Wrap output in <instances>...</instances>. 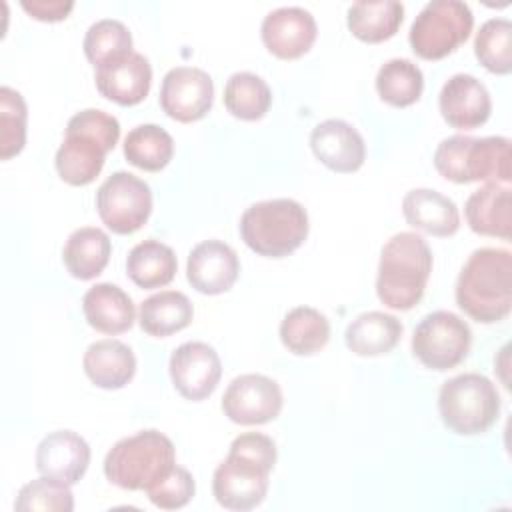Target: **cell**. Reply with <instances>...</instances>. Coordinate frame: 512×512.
Returning <instances> with one entry per match:
<instances>
[{"mask_svg":"<svg viewBox=\"0 0 512 512\" xmlns=\"http://www.w3.org/2000/svg\"><path fill=\"white\" fill-rule=\"evenodd\" d=\"M276 464V444L262 432H244L230 444L228 456L216 466L212 492L228 510H252L268 492V476Z\"/></svg>","mask_w":512,"mask_h":512,"instance_id":"6da1fadb","label":"cell"},{"mask_svg":"<svg viewBox=\"0 0 512 512\" xmlns=\"http://www.w3.org/2000/svg\"><path fill=\"white\" fill-rule=\"evenodd\" d=\"M330 338L328 318L312 306L292 308L280 322V340L296 356L316 354Z\"/></svg>","mask_w":512,"mask_h":512,"instance_id":"f546056e","label":"cell"},{"mask_svg":"<svg viewBox=\"0 0 512 512\" xmlns=\"http://www.w3.org/2000/svg\"><path fill=\"white\" fill-rule=\"evenodd\" d=\"M192 316V302L178 290H162L140 304V328L154 338H166L184 330Z\"/></svg>","mask_w":512,"mask_h":512,"instance_id":"83f0119b","label":"cell"},{"mask_svg":"<svg viewBox=\"0 0 512 512\" xmlns=\"http://www.w3.org/2000/svg\"><path fill=\"white\" fill-rule=\"evenodd\" d=\"M318 34L314 16L300 6H280L268 12L260 26L264 46L282 60L304 56Z\"/></svg>","mask_w":512,"mask_h":512,"instance_id":"9a60e30c","label":"cell"},{"mask_svg":"<svg viewBox=\"0 0 512 512\" xmlns=\"http://www.w3.org/2000/svg\"><path fill=\"white\" fill-rule=\"evenodd\" d=\"M20 6L36 20L58 22L70 14V10L74 8V2H70V0H22Z\"/></svg>","mask_w":512,"mask_h":512,"instance_id":"f35d334b","label":"cell"},{"mask_svg":"<svg viewBox=\"0 0 512 512\" xmlns=\"http://www.w3.org/2000/svg\"><path fill=\"white\" fill-rule=\"evenodd\" d=\"M14 508L18 512H70L74 510V496L68 484H62L48 476H40L20 488Z\"/></svg>","mask_w":512,"mask_h":512,"instance_id":"8d00e7d4","label":"cell"},{"mask_svg":"<svg viewBox=\"0 0 512 512\" xmlns=\"http://www.w3.org/2000/svg\"><path fill=\"white\" fill-rule=\"evenodd\" d=\"M456 304L482 324L504 320L512 308V254L506 248H478L456 280Z\"/></svg>","mask_w":512,"mask_h":512,"instance_id":"7a4b0ae2","label":"cell"},{"mask_svg":"<svg viewBox=\"0 0 512 512\" xmlns=\"http://www.w3.org/2000/svg\"><path fill=\"white\" fill-rule=\"evenodd\" d=\"M474 54L480 64L494 74L512 70V24L508 18L486 20L474 38Z\"/></svg>","mask_w":512,"mask_h":512,"instance_id":"836d02e7","label":"cell"},{"mask_svg":"<svg viewBox=\"0 0 512 512\" xmlns=\"http://www.w3.org/2000/svg\"><path fill=\"white\" fill-rule=\"evenodd\" d=\"M86 376L104 390L126 386L136 372V356L132 348L120 340L104 338L92 342L82 358Z\"/></svg>","mask_w":512,"mask_h":512,"instance_id":"603a6c76","label":"cell"},{"mask_svg":"<svg viewBox=\"0 0 512 512\" xmlns=\"http://www.w3.org/2000/svg\"><path fill=\"white\" fill-rule=\"evenodd\" d=\"M178 260L174 250L160 240L138 242L126 258L128 278L140 288H160L174 280Z\"/></svg>","mask_w":512,"mask_h":512,"instance_id":"4316f807","label":"cell"},{"mask_svg":"<svg viewBox=\"0 0 512 512\" xmlns=\"http://www.w3.org/2000/svg\"><path fill=\"white\" fill-rule=\"evenodd\" d=\"M376 90L386 104L404 108L420 100L424 74L408 58H390L376 74Z\"/></svg>","mask_w":512,"mask_h":512,"instance_id":"1f68e13d","label":"cell"},{"mask_svg":"<svg viewBox=\"0 0 512 512\" xmlns=\"http://www.w3.org/2000/svg\"><path fill=\"white\" fill-rule=\"evenodd\" d=\"M442 118L460 130L482 126L492 112V100L486 86L472 74L450 76L438 96Z\"/></svg>","mask_w":512,"mask_h":512,"instance_id":"2e32d148","label":"cell"},{"mask_svg":"<svg viewBox=\"0 0 512 512\" xmlns=\"http://www.w3.org/2000/svg\"><path fill=\"white\" fill-rule=\"evenodd\" d=\"M282 402V390L276 380L264 374H242L228 384L222 396V412L236 424L254 426L274 420L282 410Z\"/></svg>","mask_w":512,"mask_h":512,"instance_id":"7c38bea8","label":"cell"},{"mask_svg":"<svg viewBox=\"0 0 512 512\" xmlns=\"http://www.w3.org/2000/svg\"><path fill=\"white\" fill-rule=\"evenodd\" d=\"M90 446L72 430H56L44 436L36 448V470L62 484H76L88 470Z\"/></svg>","mask_w":512,"mask_h":512,"instance_id":"d6986e66","label":"cell"},{"mask_svg":"<svg viewBox=\"0 0 512 512\" xmlns=\"http://www.w3.org/2000/svg\"><path fill=\"white\" fill-rule=\"evenodd\" d=\"M244 244L260 256L284 258L308 236L306 208L292 198H272L248 206L240 218Z\"/></svg>","mask_w":512,"mask_h":512,"instance_id":"5b68a950","label":"cell"},{"mask_svg":"<svg viewBox=\"0 0 512 512\" xmlns=\"http://www.w3.org/2000/svg\"><path fill=\"white\" fill-rule=\"evenodd\" d=\"M176 464L172 440L150 428L118 440L104 458L106 478L124 490H148Z\"/></svg>","mask_w":512,"mask_h":512,"instance_id":"8992f818","label":"cell"},{"mask_svg":"<svg viewBox=\"0 0 512 512\" xmlns=\"http://www.w3.org/2000/svg\"><path fill=\"white\" fill-rule=\"evenodd\" d=\"M404 18V6L396 0H362L348 8L350 32L368 44L384 42L392 38Z\"/></svg>","mask_w":512,"mask_h":512,"instance_id":"f1b7e54d","label":"cell"},{"mask_svg":"<svg viewBox=\"0 0 512 512\" xmlns=\"http://www.w3.org/2000/svg\"><path fill=\"white\" fill-rule=\"evenodd\" d=\"M146 492L154 506L162 510H176L186 506L192 500L196 492V484L192 474L186 468L174 464L172 470L164 474L158 482H154Z\"/></svg>","mask_w":512,"mask_h":512,"instance_id":"74e56055","label":"cell"},{"mask_svg":"<svg viewBox=\"0 0 512 512\" xmlns=\"http://www.w3.org/2000/svg\"><path fill=\"white\" fill-rule=\"evenodd\" d=\"M120 138V122L98 108L76 112L56 150L54 166L58 176L70 186L90 184L102 170L106 154Z\"/></svg>","mask_w":512,"mask_h":512,"instance_id":"3957f363","label":"cell"},{"mask_svg":"<svg viewBox=\"0 0 512 512\" xmlns=\"http://www.w3.org/2000/svg\"><path fill=\"white\" fill-rule=\"evenodd\" d=\"M314 156L334 172H356L366 158V144L360 132L340 118H328L314 126L310 134Z\"/></svg>","mask_w":512,"mask_h":512,"instance_id":"ffe728a7","label":"cell"},{"mask_svg":"<svg viewBox=\"0 0 512 512\" xmlns=\"http://www.w3.org/2000/svg\"><path fill=\"white\" fill-rule=\"evenodd\" d=\"M402 322L386 312L370 310L358 314L346 328L344 340L348 350L358 356L388 354L402 338Z\"/></svg>","mask_w":512,"mask_h":512,"instance_id":"d4e9b609","label":"cell"},{"mask_svg":"<svg viewBox=\"0 0 512 512\" xmlns=\"http://www.w3.org/2000/svg\"><path fill=\"white\" fill-rule=\"evenodd\" d=\"M464 216L476 234L510 240L512 206L508 184L488 182L474 190L464 204Z\"/></svg>","mask_w":512,"mask_h":512,"instance_id":"44dd1931","label":"cell"},{"mask_svg":"<svg viewBox=\"0 0 512 512\" xmlns=\"http://www.w3.org/2000/svg\"><path fill=\"white\" fill-rule=\"evenodd\" d=\"M84 54L94 64V68L126 56L132 50V34L120 20L102 18L94 22L84 36Z\"/></svg>","mask_w":512,"mask_h":512,"instance_id":"e575fe53","label":"cell"},{"mask_svg":"<svg viewBox=\"0 0 512 512\" xmlns=\"http://www.w3.org/2000/svg\"><path fill=\"white\" fill-rule=\"evenodd\" d=\"M432 272V252L416 232L394 234L380 252L376 294L392 310L414 308L426 290Z\"/></svg>","mask_w":512,"mask_h":512,"instance_id":"277c9868","label":"cell"},{"mask_svg":"<svg viewBox=\"0 0 512 512\" xmlns=\"http://www.w3.org/2000/svg\"><path fill=\"white\" fill-rule=\"evenodd\" d=\"M170 378L174 388L186 400L208 398L222 376V362L218 352L206 342H184L170 356Z\"/></svg>","mask_w":512,"mask_h":512,"instance_id":"5bb4252c","label":"cell"},{"mask_svg":"<svg viewBox=\"0 0 512 512\" xmlns=\"http://www.w3.org/2000/svg\"><path fill=\"white\" fill-rule=\"evenodd\" d=\"M82 312L94 330L112 336L130 330L136 316L132 298L120 286L110 282H100L86 290Z\"/></svg>","mask_w":512,"mask_h":512,"instance_id":"7402d4cb","label":"cell"},{"mask_svg":"<svg viewBox=\"0 0 512 512\" xmlns=\"http://www.w3.org/2000/svg\"><path fill=\"white\" fill-rule=\"evenodd\" d=\"M472 26L474 16L466 2L432 0L414 18L408 40L416 56L440 60L468 40Z\"/></svg>","mask_w":512,"mask_h":512,"instance_id":"9c48e42d","label":"cell"},{"mask_svg":"<svg viewBox=\"0 0 512 512\" xmlns=\"http://www.w3.org/2000/svg\"><path fill=\"white\" fill-rule=\"evenodd\" d=\"M406 222L432 236H452L460 228V214L454 200L430 190L414 188L402 200Z\"/></svg>","mask_w":512,"mask_h":512,"instance_id":"cb8c5ba5","label":"cell"},{"mask_svg":"<svg viewBox=\"0 0 512 512\" xmlns=\"http://www.w3.org/2000/svg\"><path fill=\"white\" fill-rule=\"evenodd\" d=\"M174 156L172 136L158 124H140L124 138V158L146 172L162 170Z\"/></svg>","mask_w":512,"mask_h":512,"instance_id":"4dcf8cb0","label":"cell"},{"mask_svg":"<svg viewBox=\"0 0 512 512\" xmlns=\"http://www.w3.org/2000/svg\"><path fill=\"white\" fill-rule=\"evenodd\" d=\"M96 210L114 234H132L146 224L152 212V190L142 178L118 170L100 184Z\"/></svg>","mask_w":512,"mask_h":512,"instance_id":"8fae6325","label":"cell"},{"mask_svg":"<svg viewBox=\"0 0 512 512\" xmlns=\"http://www.w3.org/2000/svg\"><path fill=\"white\" fill-rule=\"evenodd\" d=\"M272 104L266 80L252 72H234L224 86V106L240 120H260Z\"/></svg>","mask_w":512,"mask_h":512,"instance_id":"d6a6232c","label":"cell"},{"mask_svg":"<svg viewBox=\"0 0 512 512\" xmlns=\"http://www.w3.org/2000/svg\"><path fill=\"white\" fill-rule=\"evenodd\" d=\"M470 326L448 310L426 314L412 334L414 356L430 370H450L458 366L470 352Z\"/></svg>","mask_w":512,"mask_h":512,"instance_id":"30bf717a","label":"cell"},{"mask_svg":"<svg viewBox=\"0 0 512 512\" xmlns=\"http://www.w3.org/2000/svg\"><path fill=\"white\" fill-rule=\"evenodd\" d=\"M240 272V262L232 246L222 240H204L196 244L186 262V276L192 288L216 296L232 288Z\"/></svg>","mask_w":512,"mask_h":512,"instance_id":"ac0fdd59","label":"cell"},{"mask_svg":"<svg viewBox=\"0 0 512 512\" xmlns=\"http://www.w3.org/2000/svg\"><path fill=\"white\" fill-rule=\"evenodd\" d=\"M110 252L112 244L108 234L100 228L84 226L68 236L62 248V262L74 278L90 280L106 268Z\"/></svg>","mask_w":512,"mask_h":512,"instance_id":"484cf974","label":"cell"},{"mask_svg":"<svg viewBox=\"0 0 512 512\" xmlns=\"http://www.w3.org/2000/svg\"><path fill=\"white\" fill-rule=\"evenodd\" d=\"M94 82L104 98L120 106H134L140 104L150 90L152 66L144 54L130 52L98 66Z\"/></svg>","mask_w":512,"mask_h":512,"instance_id":"e0dca14e","label":"cell"},{"mask_svg":"<svg viewBox=\"0 0 512 512\" xmlns=\"http://www.w3.org/2000/svg\"><path fill=\"white\" fill-rule=\"evenodd\" d=\"M214 100V82L202 68L176 66L168 70L160 86L162 110L178 122L204 118Z\"/></svg>","mask_w":512,"mask_h":512,"instance_id":"4fadbf2b","label":"cell"},{"mask_svg":"<svg viewBox=\"0 0 512 512\" xmlns=\"http://www.w3.org/2000/svg\"><path fill=\"white\" fill-rule=\"evenodd\" d=\"M28 108L20 92L10 86L0 88V158L8 160L22 152L26 144Z\"/></svg>","mask_w":512,"mask_h":512,"instance_id":"d590c367","label":"cell"},{"mask_svg":"<svg viewBox=\"0 0 512 512\" xmlns=\"http://www.w3.org/2000/svg\"><path fill=\"white\" fill-rule=\"evenodd\" d=\"M438 410L444 426L454 434H482L500 414V394L484 374L464 372L440 386Z\"/></svg>","mask_w":512,"mask_h":512,"instance_id":"ba28073f","label":"cell"},{"mask_svg":"<svg viewBox=\"0 0 512 512\" xmlns=\"http://www.w3.org/2000/svg\"><path fill=\"white\" fill-rule=\"evenodd\" d=\"M436 170L456 184L510 182V140L504 136L472 138L454 134L444 138L434 152Z\"/></svg>","mask_w":512,"mask_h":512,"instance_id":"52a82bcc","label":"cell"}]
</instances>
